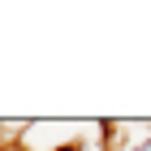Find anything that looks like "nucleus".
<instances>
[{"instance_id": "f257e3e1", "label": "nucleus", "mask_w": 151, "mask_h": 151, "mask_svg": "<svg viewBox=\"0 0 151 151\" xmlns=\"http://www.w3.org/2000/svg\"><path fill=\"white\" fill-rule=\"evenodd\" d=\"M125 151H151V134H142V138H138V142H129V147H125Z\"/></svg>"}]
</instances>
